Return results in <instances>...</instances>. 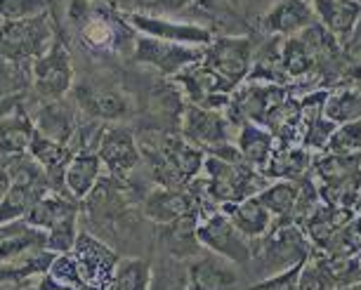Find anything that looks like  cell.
Instances as JSON below:
<instances>
[{
    "mask_svg": "<svg viewBox=\"0 0 361 290\" xmlns=\"http://www.w3.org/2000/svg\"><path fill=\"white\" fill-rule=\"evenodd\" d=\"M201 172L210 201L220 208L227 203H238L243 198L257 196L267 187V177L260 170L243 163L241 158L206 156Z\"/></svg>",
    "mask_w": 361,
    "mask_h": 290,
    "instance_id": "1",
    "label": "cell"
},
{
    "mask_svg": "<svg viewBox=\"0 0 361 290\" xmlns=\"http://www.w3.org/2000/svg\"><path fill=\"white\" fill-rule=\"evenodd\" d=\"M78 218L80 201L71 198L69 194L47 191L38 203L26 215V222L43 229L47 234V251L52 253H71L78 239Z\"/></svg>",
    "mask_w": 361,
    "mask_h": 290,
    "instance_id": "2",
    "label": "cell"
},
{
    "mask_svg": "<svg viewBox=\"0 0 361 290\" xmlns=\"http://www.w3.org/2000/svg\"><path fill=\"white\" fill-rule=\"evenodd\" d=\"M231 125L234 123L229 120V116H224V111L187 104L182 109L180 134L208 156L241 158L236 146L231 144Z\"/></svg>",
    "mask_w": 361,
    "mask_h": 290,
    "instance_id": "3",
    "label": "cell"
},
{
    "mask_svg": "<svg viewBox=\"0 0 361 290\" xmlns=\"http://www.w3.org/2000/svg\"><path fill=\"white\" fill-rule=\"evenodd\" d=\"M57 36L59 33L50 12L22 19V22L0 24V57L15 64H31L54 43Z\"/></svg>",
    "mask_w": 361,
    "mask_h": 290,
    "instance_id": "4",
    "label": "cell"
},
{
    "mask_svg": "<svg viewBox=\"0 0 361 290\" xmlns=\"http://www.w3.org/2000/svg\"><path fill=\"white\" fill-rule=\"evenodd\" d=\"M31 87L40 102L64 99L73 90V59L62 36L31 62Z\"/></svg>",
    "mask_w": 361,
    "mask_h": 290,
    "instance_id": "5",
    "label": "cell"
},
{
    "mask_svg": "<svg viewBox=\"0 0 361 290\" xmlns=\"http://www.w3.org/2000/svg\"><path fill=\"white\" fill-rule=\"evenodd\" d=\"M262 239L260 255L255 260H262L260 267L267 274V279L302 265L312 253L307 236L302 229L295 227V222H281L279 227H274V232H267Z\"/></svg>",
    "mask_w": 361,
    "mask_h": 290,
    "instance_id": "6",
    "label": "cell"
},
{
    "mask_svg": "<svg viewBox=\"0 0 361 290\" xmlns=\"http://www.w3.org/2000/svg\"><path fill=\"white\" fill-rule=\"evenodd\" d=\"M78 36L85 47L92 52H116L126 43L135 45L137 33L128 24L126 15L104 10V8H90L83 15H78Z\"/></svg>",
    "mask_w": 361,
    "mask_h": 290,
    "instance_id": "7",
    "label": "cell"
},
{
    "mask_svg": "<svg viewBox=\"0 0 361 290\" xmlns=\"http://www.w3.org/2000/svg\"><path fill=\"white\" fill-rule=\"evenodd\" d=\"M253 38L248 36H220L210 40L201 62L236 90L238 83H243L253 69Z\"/></svg>",
    "mask_w": 361,
    "mask_h": 290,
    "instance_id": "8",
    "label": "cell"
},
{
    "mask_svg": "<svg viewBox=\"0 0 361 290\" xmlns=\"http://www.w3.org/2000/svg\"><path fill=\"white\" fill-rule=\"evenodd\" d=\"M203 50H206V47L170 43V40L149 38L137 33L135 45H133V59L142 66H152L161 76L173 78L177 73L189 69V66L199 64L203 59Z\"/></svg>",
    "mask_w": 361,
    "mask_h": 290,
    "instance_id": "9",
    "label": "cell"
},
{
    "mask_svg": "<svg viewBox=\"0 0 361 290\" xmlns=\"http://www.w3.org/2000/svg\"><path fill=\"white\" fill-rule=\"evenodd\" d=\"M196 239L203 248H208L213 255L234 262V265H248L253 260L250 241L234 227L227 215L220 208L215 213L206 215L196 227Z\"/></svg>",
    "mask_w": 361,
    "mask_h": 290,
    "instance_id": "10",
    "label": "cell"
},
{
    "mask_svg": "<svg viewBox=\"0 0 361 290\" xmlns=\"http://www.w3.org/2000/svg\"><path fill=\"white\" fill-rule=\"evenodd\" d=\"M97 156L109 177L128 182V177L137 170V165L142 160L137 134L126 125L104 127V132H102V137H99V144H97Z\"/></svg>",
    "mask_w": 361,
    "mask_h": 290,
    "instance_id": "11",
    "label": "cell"
},
{
    "mask_svg": "<svg viewBox=\"0 0 361 290\" xmlns=\"http://www.w3.org/2000/svg\"><path fill=\"white\" fill-rule=\"evenodd\" d=\"M126 19H128V24L133 26V31L140 33V36L170 40V43L208 47L210 40L215 38L213 31L201 24H189V22H180V19H170V17H161V15L128 12Z\"/></svg>",
    "mask_w": 361,
    "mask_h": 290,
    "instance_id": "12",
    "label": "cell"
},
{
    "mask_svg": "<svg viewBox=\"0 0 361 290\" xmlns=\"http://www.w3.org/2000/svg\"><path fill=\"white\" fill-rule=\"evenodd\" d=\"M142 213L149 222L159 227L173 225L185 218H203L201 208L196 198L189 194V189H175V187H159L156 184L152 191L142 201Z\"/></svg>",
    "mask_w": 361,
    "mask_h": 290,
    "instance_id": "13",
    "label": "cell"
},
{
    "mask_svg": "<svg viewBox=\"0 0 361 290\" xmlns=\"http://www.w3.org/2000/svg\"><path fill=\"white\" fill-rule=\"evenodd\" d=\"M33 127L43 137L59 141V144H69L78 132V106L69 99H52V102H40L36 111L31 113Z\"/></svg>",
    "mask_w": 361,
    "mask_h": 290,
    "instance_id": "14",
    "label": "cell"
},
{
    "mask_svg": "<svg viewBox=\"0 0 361 290\" xmlns=\"http://www.w3.org/2000/svg\"><path fill=\"white\" fill-rule=\"evenodd\" d=\"M187 290H243L241 274L234 262L210 253L187 265Z\"/></svg>",
    "mask_w": 361,
    "mask_h": 290,
    "instance_id": "15",
    "label": "cell"
},
{
    "mask_svg": "<svg viewBox=\"0 0 361 290\" xmlns=\"http://www.w3.org/2000/svg\"><path fill=\"white\" fill-rule=\"evenodd\" d=\"M73 104L78 111L85 113L87 120H99V123H116L128 116V99L111 87L97 85H76L73 87Z\"/></svg>",
    "mask_w": 361,
    "mask_h": 290,
    "instance_id": "16",
    "label": "cell"
},
{
    "mask_svg": "<svg viewBox=\"0 0 361 290\" xmlns=\"http://www.w3.org/2000/svg\"><path fill=\"white\" fill-rule=\"evenodd\" d=\"M317 24L312 0H279L262 19V29L279 38H290Z\"/></svg>",
    "mask_w": 361,
    "mask_h": 290,
    "instance_id": "17",
    "label": "cell"
},
{
    "mask_svg": "<svg viewBox=\"0 0 361 290\" xmlns=\"http://www.w3.org/2000/svg\"><path fill=\"white\" fill-rule=\"evenodd\" d=\"M47 248V234L31 222L10 220L0 225V265Z\"/></svg>",
    "mask_w": 361,
    "mask_h": 290,
    "instance_id": "18",
    "label": "cell"
},
{
    "mask_svg": "<svg viewBox=\"0 0 361 290\" xmlns=\"http://www.w3.org/2000/svg\"><path fill=\"white\" fill-rule=\"evenodd\" d=\"M73 153H76L73 146L59 144V141H52V139L43 137V134L33 132L29 156L43 168V172L47 175V179H50L52 191L66 194L64 191V172H66V165H69Z\"/></svg>",
    "mask_w": 361,
    "mask_h": 290,
    "instance_id": "19",
    "label": "cell"
},
{
    "mask_svg": "<svg viewBox=\"0 0 361 290\" xmlns=\"http://www.w3.org/2000/svg\"><path fill=\"white\" fill-rule=\"evenodd\" d=\"M102 177H104V165L97 151H76L64 172V191L71 198L85 201Z\"/></svg>",
    "mask_w": 361,
    "mask_h": 290,
    "instance_id": "20",
    "label": "cell"
},
{
    "mask_svg": "<svg viewBox=\"0 0 361 290\" xmlns=\"http://www.w3.org/2000/svg\"><path fill=\"white\" fill-rule=\"evenodd\" d=\"M33 132H36V127H33L31 113L22 109V106H15V111H10L8 116L0 118V156H26Z\"/></svg>",
    "mask_w": 361,
    "mask_h": 290,
    "instance_id": "21",
    "label": "cell"
},
{
    "mask_svg": "<svg viewBox=\"0 0 361 290\" xmlns=\"http://www.w3.org/2000/svg\"><path fill=\"white\" fill-rule=\"evenodd\" d=\"M238 156L243 163H248L255 170H264L274 153V134L267 127L257 125V123H241L236 130V141H234Z\"/></svg>",
    "mask_w": 361,
    "mask_h": 290,
    "instance_id": "22",
    "label": "cell"
},
{
    "mask_svg": "<svg viewBox=\"0 0 361 290\" xmlns=\"http://www.w3.org/2000/svg\"><path fill=\"white\" fill-rule=\"evenodd\" d=\"M220 210L234 222V227L246 236L248 241L262 239L271 229V225H274L271 213L262 206V201L257 196L243 198V201H238V203H227V206H222Z\"/></svg>",
    "mask_w": 361,
    "mask_h": 290,
    "instance_id": "23",
    "label": "cell"
},
{
    "mask_svg": "<svg viewBox=\"0 0 361 290\" xmlns=\"http://www.w3.org/2000/svg\"><path fill=\"white\" fill-rule=\"evenodd\" d=\"M317 22L333 36H347L357 29L361 19L359 0H312Z\"/></svg>",
    "mask_w": 361,
    "mask_h": 290,
    "instance_id": "24",
    "label": "cell"
},
{
    "mask_svg": "<svg viewBox=\"0 0 361 290\" xmlns=\"http://www.w3.org/2000/svg\"><path fill=\"white\" fill-rule=\"evenodd\" d=\"M310 168V149L295 144H283L274 149L267 168L262 170L264 177L271 179H298Z\"/></svg>",
    "mask_w": 361,
    "mask_h": 290,
    "instance_id": "25",
    "label": "cell"
},
{
    "mask_svg": "<svg viewBox=\"0 0 361 290\" xmlns=\"http://www.w3.org/2000/svg\"><path fill=\"white\" fill-rule=\"evenodd\" d=\"M300 196V184L295 179H279L271 182L257 194V198L262 201V206L271 213V218L279 222H290L293 213H295Z\"/></svg>",
    "mask_w": 361,
    "mask_h": 290,
    "instance_id": "26",
    "label": "cell"
},
{
    "mask_svg": "<svg viewBox=\"0 0 361 290\" xmlns=\"http://www.w3.org/2000/svg\"><path fill=\"white\" fill-rule=\"evenodd\" d=\"M152 281V262L145 258H121L109 281V290H149Z\"/></svg>",
    "mask_w": 361,
    "mask_h": 290,
    "instance_id": "27",
    "label": "cell"
},
{
    "mask_svg": "<svg viewBox=\"0 0 361 290\" xmlns=\"http://www.w3.org/2000/svg\"><path fill=\"white\" fill-rule=\"evenodd\" d=\"M329 153H361V118L340 123L326 144Z\"/></svg>",
    "mask_w": 361,
    "mask_h": 290,
    "instance_id": "28",
    "label": "cell"
},
{
    "mask_svg": "<svg viewBox=\"0 0 361 290\" xmlns=\"http://www.w3.org/2000/svg\"><path fill=\"white\" fill-rule=\"evenodd\" d=\"M50 12L47 0H0V24L22 22V19L38 17Z\"/></svg>",
    "mask_w": 361,
    "mask_h": 290,
    "instance_id": "29",
    "label": "cell"
},
{
    "mask_svg": "<svg viewBox=\"0 0 361 290\" xmlns=\"http://www.w3.org/2000/svg\"><path fill=\"white\" fill-rule=\"evenodd\" d=\"M298 290H338L336 283L319 262V258H307L300 265L298 272Z\"/></svg>",
    "mask_w": 361,
    "mask_h": 290,
    "instance_id": "30",
    "label": "cell"
},
{
    "mask_svg": "<svg viewBox=\"0 0 361 290\" xmlns=\"http://www.w3.org/2000/svg\"><path fill=\"white\" fill-rule=\"evenodd\" d=\"M196 0H123L128 12H145V15H175L187 10Z\"/></svg>",
    "mask_w": 361,
    "mask_h": 290,
    "instance_id": "31",
    "label": "cell"
},
{
    "mask_svg": "<svg viewBox=\"0 0 361 290\" xmlns=\"http://www.w3.org/2000/svg\"><path fill=\"white\" fill-rule=\"evenodd\" d=\"M298 272H300V265L288 269V272L269 276V279L255 283V286H250L248 290H298Z\"/></svg>",
    "mask_w": 361,
    "mask_h": 290,
    "instance_id": "32",
    "label": "cell"
},
{
    "mask_svg": "<svg viewBox=\"0 0 361 290\" xmlns=\"http://www.w3.org/2000/svg\"><path fill=\"white\" fill-rule=\"evenodd\" d=\"M26 290H73V288H66V286H62V283H57V281L50 279V276L45 274V276H40L36 283H31Z\"/></svg>",
    "mask_w": 361,
    "mask_h": 290,
    "instance_id": "33",
    "label": "cell"
},
{
    "mask_svg": "<svg viewBox=\"0 0 361 290\" xmlns=\"http://www.w3.org/2000/svg\"><path fill=\"white\" fill-rule=\"evenodd\" d=\"M10 184H12L10 165H8V160H0V201L5 198V194H8Z\"/></svg>",
    "mask_w": 361,
    "mask_h": 290,
    "instance_id": "34",
    "label": "cell"
},
{
    "mask_svg": "<svg viewBox=\"0 0 361 290\" xmlns=\"http://www.w3.org/2000/svg\"><path fill=\"white\" fill-rule=\"evenodd\" d=\"M338 290H361V279H359V281H354V283H350V286H345V288H338Z\"/></svg>",
    "mask_w": 361,
    "mask_h": 290,
    "instance_id": "35",
    "label": "cell"
},
{
    "mask_svg": "<svg viewBox=\"0 0 361 290\" xmlns=\"http://www.w3.org/2000/svg\"><path fill=\"white\" fill-rule=\"evenodd\" d=\"M357 203H361V184H359V201H357Z\"/></svg>",
    "mask_w": 361,
    "mask_h": 290,
    "instance_id": "36",
    "label": "cell"
},
{
    "mask_svg": "<svg viewBox=\"0 0 361 290\" xmlns=\"http://www.w3.org/2000/svg\"><path fill=\"white\" fill-rule=\"evenodd\" d=\"M359 3H361V0H359Z\"/></svg>",
    "mask_w": 361,
    "mask_h": 290,
    "instance_id": "37",
    "label": "cell"
}]
</instances>
